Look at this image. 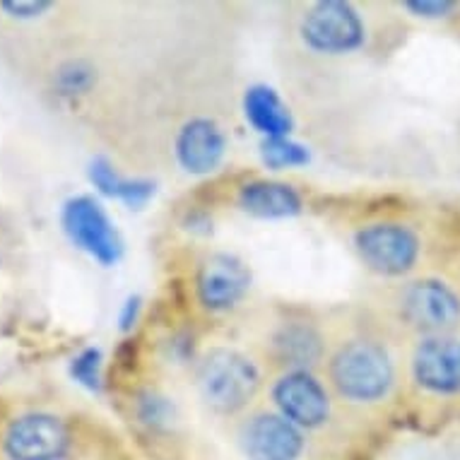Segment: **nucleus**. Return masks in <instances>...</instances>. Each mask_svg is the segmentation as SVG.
Instances as JSON below:
<instances>
[{"mask_svg":"<svg viewBox=\"0 0 460 460\" xmlns=\"http://www.w3.org/2000/svg\"><path fill=\"white\" fill-rule=\"evenodd\" d=\"M325 384L332 398L352 408H378L400 384V362L391 345L376 335H349L325 357Z\"/></svg>","mask_w":460,"mask_h":460,"instance_id":"nucleus-1","label":"nucleus"},{"mask_svg":"<svg viewBox=\"0 0 460 460\" xmlns=\"http://www.w3.org/2000/svg\"><path fill=\"white\" fill-rule=\"evenodd\" d=\"M391 314L412 340L460 331V279L448 272H417L393 289Z\"/></svg>","mask_w":460,"mask_h":460,"instance_id":"nucleus-2","label":"nucleus"},{"mask_svg":"<svg viewBox=\"0 0 460 460\" xmlns=\"http://www.w3.org/2000/svg\"><path fill=\"white\" fill-rule=\"evenodd\" d=\"M196 388L215 415L243 417L263 391V369L242 349L215 345L198 357Z\"/></svg>","mask_w":460,"mask_h":460,"instance_id":"nucleus-3","label":"nucleus"},{"mask_svg":"<svg viewBox=\"0 0 460 460\" xmlns=\"http://www.w3.org/2000/svg\"><path fill=\"white\" fill-rule=\"evenodd\" d=\"M352 246L367 270L378 278L400 282L422 272L429 249L422 226L398 217L371 219L357 226Z\"/></svg>","mask_w":460,"mask_h":460,"instance_id":"nucleus-4","label":"nucleus"},{"mask_svg":"<svg viewBox=\"0 0 460 460\" xmlns=\"http://www.w3.org/2000/svg\"><path fill=\"white\" fill-rule=\"evenodd\" d=\"M405 376L420 400L460 402V331L412 340Z\"/></svg>","mask_w":460,"mask_h":460,"instance_id":"nucleus-5","label":"nucleus"},{"mask_svg":"<svg viewBox=\"0 0 460 460\" xmlns=\"http://www.w3.org/2000/svg\"><path fill=\"white\" fill-rule=\"evenodd\" d=\"M296 31L309 51L332 58L362 51L369 39L364 15L345 0H318L306 5Z\"/></svg>","mask_w":460,"mask_h":460,"instance_id":"nucleus-6","label":"nucleus"},{"mask_svg":"<svg viewBox=\"0 0 460 460\" xmlns=\"http://www.w3.org/2000/svg\"><path fill=\"white\" fill-rule=\"evenodd\" d=\"M270 408L302 431H321L332 420V393L314 369L278 371L270 381Z\"/></svg>","mask_w":460,"mask_h":460,"instance_id":"nucleus-7","label":"nucleus"},{"mask_svg":"<svg viewBox=\"0 0 460 460\" xmlns=\"http://www.w3.org/2000/svg\"><path fill=\"white\" fill-rule=\"evenodd\" d=\"M236 446L246 460H302L309 437L272 408H258L239 417Z\"/></svg>","mask_w":460,"mask_h":460,"instance_id":"nucleus-8","label":"nucleus"},{"mask_svg":"<svg viewBox=\"0 0 460 460\" xmlns=\"http://www.w3.org/2000/svg\"><path fill=\"white\" fill-rule=\"evenodd\" d=\"M251 289V270L242 258L212 251L198 261L193 292L198 306L208 314H226L243 302Z\"/></svg>","mask_w":460,"mask_h":460,"instance_id":"nucleus-9","label":"nucleus"},{"mask_svg":"<svg viewBox=\"0 0 460 460\" xmlns=\"http://www.w3.org/2000/svg\"><path fill=\"white\" fill-rule=\"evenodd\" d=\"M63 232L77 249L102 265H113L123 253V242L104 208L90 196L66 200L61 212Z\"/></svg>","mask_w":460,"mask_h":460,"instance_id":"nucleus-10","label":"nucleus"},{"mask_svg":"<svg viewBox=\"0 0 460 460\" xmlns=\"http://www.w3.org/2000/svg\"><path fill=\"white\" fill-rule=\"evenodd\" d=\"M3 451L10 460H63L70 451V431L51 412H27L10 422Z\"/></svg>","mask_w":460,"mask_h":460,"instance_id":"nucleus-11","label":"nucleus"},{"mask_svg":"<svg viewBox=\"0 0 460 460\" xmlns=\"http://www.w3.org/2000/svg\"><path fill=\"white\" fill-rule=\"evenodd\" d=\"M328 338L306 318H285L265 335V357L278 371L316 369L328 357Z\"/></svg>","mask_w":460,"mask_h":460,"instance_id":"nucleus-12","label":"nucleus"},{"mask_svg":"<svg viewBox=\"0 0 460 460\" xmlns=\"http://www.w3.org/2000/svg\"><path fill=\"white\" fill-rule=\"evenodd\" d=\"M226 155V136L222 126L208 116H193L174 137V157L190 176L212 174Z\"/></svg>","mask_w":460,"mask_h":460,"instance_id":"nucleus-13","label":"nucleus"},{"mask_svg":"<svg viewBox=\"0 0 460 460\" xmlns=\"http://www.w3.org/2000/svg\"><path fill=\"white\" fill-rule=\"evenodd\" d=\"M236 205L253 217L287 219L302 212L304 200L302 193L292 183L253 179L236 190Z\"/></svg>","mask_w":460,"mask_h":460,"instance_id":"nucleus-14","label":"nucleus"},{"mask_svg":"<svg viewBox=\"0 0 460 460\" xmlns=\"http://www.w3.org/2000/svg\"><path fill=\"white\" fill-rule=\"evenodd\" d=\"M243 113L246 121L268 140V137H289L295 126L292 113L279 99V94L268 84H253L243 97Z\"/></svg>","mask_w":460,"mask_h":460,"instance_id":"nucleus-15","label":"nucleus"},{"mask_svg":"<svg viewBox=\"0 0 460 460\" xmlns=\"http://www.w3.org/2000/svg\"><path fill=\"white\" fill-rule=\"evenodd\" d=\"M90 181L97 186L99 193L123 200L130 208H140L155 196V183L147 179H128L116 172V166L104 157L92 159Z\"/></svg>","mask_w":460,"mask_h":460,"instance_id":"nucleus-16","label":"nucleus"},{"mask_svg":"<svg viewBox=\"0 0 460 460\" xmlns=\"http://www.w3.org/2000/svg\"><path fill=\"white\" fill-rule=\"evenodd\" d=\"M261 155L263 162L270 169H292V166H302L309 162V152L292 137H268L261 145Z\"/></svg>","mask_w":460,"mask_h":460,"instance_id":"nucleus-17","label":"nucleus"},{"mask_svg":"<svg viewBox=\"0 0 460 460\" xmlns=\"http://www.w3.org/2000/svg\"><path fill=\"white\" fill-rule=\"evenodd\" d=\"M94 80H97L94 68L84 61H68L56 70V87L61 94H68V97L90 92Z\"/></svg>","mask_w":460,"mask_h":460,"instance_id":"nucleus-18","label":"nucleus"},{"mask_svg":"<svg viewBox=\"0 0 460 460\" xmlns=\"http://www.w3.org/2000/svg\"><path fill=\"white\" fill-rule=\"evenodd\" d=\"M99 369H102V355L99 349H83L70 364V374L77 384H83L90 391H99Z\"/></svg>","mask_w":460,"mask_h":460,"instance_id":"nucleus-19","label":"nucleus"},{"mask_svg":"<svg viewBox=\"0 0 460 460\" xmlns=\"http://www.w3.org/2000/svg\"><path fill=\"white\" fill-rule=\"evenodd\" d=\"M400 8L410 10L415 17H424V20H444V17L453 15L460 8L458 3H448V0H417V3H402Z\"/></svg>","mask_w":460,"mask_h":460,"instance_id":"nucleus-20","label":"nucleus"},{"mask_svg":"<svg viewBox=\"0 0 460 460\" xmlns=\"http://www.w3.org/2000/svg\"><path fill=\"white\" fill-rule=\"evenodd\" d=\"M0 8L17 20H34V17L44 15L46 10H51L53 3H46V0H5V3H0Z\"/></svg>","mask_w":460,"mask_h":460,"instance_id":"nucleus-21","label":"nucleus"},{"mask_svg":"<svg viewBox=\"0 0 460 460\" xmlns=\"http://www.w3.org/2000/svg\"><path fill=\"white\" fill-rule=\"evenodd\" d=\"M136 314H137V302H133V299H130V302L126 304V309H123V314H121V325H123V328H130V325H133V321H136Z\"/></svg>","mask_w":460,"mask_h":460,"instance_id":"nucleus-22","label":"nucleus"}]
</instances>
